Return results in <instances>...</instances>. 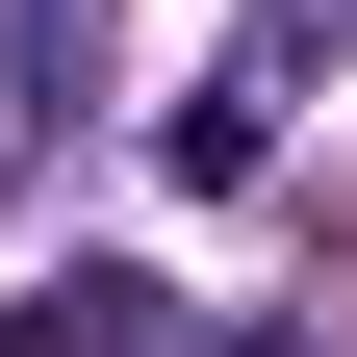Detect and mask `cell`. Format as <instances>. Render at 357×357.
Masks as SVG:
<instances>
[{"mask_svg":"<svg viewBox=\"0 0 357 357\" xmlns=\"http://www.w3.org/2000/svg\"><path fill=\"white\" fill-rule=\"evenodd\" d=\"M0 357H153V281H26Z\"/></svg>","mask_w":357,"mask_h":357,"instance_id":"cell-1","label":"cell"}]
</instances>
